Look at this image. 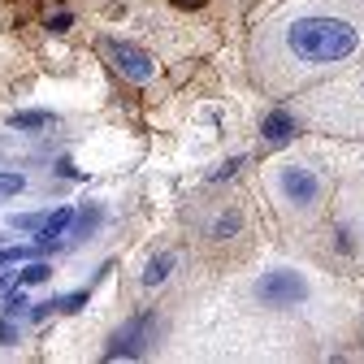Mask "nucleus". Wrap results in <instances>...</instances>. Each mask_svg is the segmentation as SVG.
<instances>
[{"instance_id":"7ed1b4c3","label":"nucleus","mask_w":364,"mask_h":364,"mask_svg":"<svg viewBox=\"0 0 364 364\" xmlns=\"http://www.w3.org/2000/svg\"><path fill=\"white\" fill-rule=\"evenodd\" d=\"M278 191L287 196V204L295 208H312L316 200H321V182H316V173L308 165H287L278 173Z\"/></svg>"},{"instance_id":"f03ea898","label":"nucleus","mask_w":364,"mask_h":364,"mask_svg":"<svg viewBox=\"0 0 364 364\" xmlns=\"http://www.w3.org/2000/svg\"><path fill=\"white\" fill-rule=\"evenodd\" d=\"M256 299L264 308H295L308 299V278L299 269H269L256 282Z\"/></svg>"},{"instance_id":"f8f14e48","label":"nucleus","mask_w":364,"mask_h":364,"mask_svg":"<svg viewBox=\"0 0 364 364\" xmlns=\"http://www.w3.org/2000/svg\"><path fill=\"white\" fill-rule=\"evenodd\" d=\"M22 260H35V247H5V252H0V269H5V264H22Z\"/></svg>"},{"instance_id":"ddd939ff","label":"nucleus","mask_w":364,"mask_h":364,"mask_svg":"<svg viewBox=\"0 0 364 364\" xmlns=\"http://www.w3.org/2000/svg\"><path fill=\"white\" fill-rule=\"evenodd\" d=\"M22 187H26L22 173H0V196H18Z\"/></svg>"},{"instance_id":"0eeeda50","label":"nucleus","mask_w":364,"mask_h":364,"mask_svg":"<svg viewBox=\"0 0 364 364\" xmlns=\"http://www.w3.org/2000/svg\"><path fill=\"white\" fill-rule=\"evenodd\" d=\"M260 134H264L269 144H287L291 134H295V117L291 113H269L264 126H260Z\"/></svg>"},{"instance_id":"20e7f679","label":"nucleus","mask_w":364,"mask_h":364,"mask_svg":"<svg viewBox=\"0 0 364 364\" xmlns=\"http://www.w3.org/2000/svg\"><path fill=\"white\" fill-rule=\"evenodd\" d=\"M105 53L113 57L117 74H126L130 82H148V78H152V70H156V61H152L144 48H130V43H117V39H109V43H105Z\"/></svg>"},{"instance_id":"a211bd4d","label":"nucleus","mask_w":364,"mask_h":364,"mask_svg":"<svg viewBox=\"0 0 364 364\" xmlns=\"http://www.w3.org/2000/svg\"><path fill=\"white\" fill-rule=\"evenodd\" d=\"M0 343H18V330L9 321H0Z\"/></svg>"},{"instance_id":"9d476101","label":"nucleus","mask_w":364,"mask_h":364,"mask_svg":"<svg viewBox=\"0 0 364 364\" xmlns=\"http://www.w3.org/2000/svg\"><path fill=\"white\" fill-rule=\"evenodd\" d=\"M53 278V269L43 264V260H31L22 273H18V287H39V282H48Z\"/></svg>"},{"instance_id":"6e6552de","label":"nucleus","mask_w":364,"mask_h":364,"mask_svg":"<svg viewBox=\"0 0 364 364\" xmlns=\"http://www.w3.org/2000/svg\"><path fill=\"white\" fill-rule=\"evenodd\" d=\"M100 217H105V208H100V204H91V208L74 213V239H87V235L100 225Z\"/></svg>"},{"instance_id":"1a4fd4ad","label":"nucleus","mask_w":364,"mask_h":364,"mask_svg":"<svg viewBox=\"0 0 364 364\" xmlns=\"http://www.w3.org/2000/svg\"><path fill=\"white\" fill-rule=\"evenodd\" d=\"M169 269H173V256H169V252L152 256V260H148V269H144V282H148V287L165 282V278H169Z\"/></svg>"},{"instance_id":"9b49d317","label":"nucleus","mask_w":364,"mask_h":364,"mask_svg":"<svg viewBox=\"0 0 364 364\" xmlns=\"http://www.w3.org/2000/svg\"><path fill=\"white\" fill-rule=\"evenodd\" d=\"M53 117L48 113H14L9 117V126H22V130H39V126H48Z\"/></svg>"},{"instance_id":"2eb2a0df","label":"nucleus","mask_w":364,"mask_h":364,"mask_svg":"<svg viewBox=\"0 0 364 364\" xmlns=\"http://www.w3.org/2000/svg\"><path fill=\"white\" fill-rule=\"evenodd\" d=\"M239 230V213H230V217H221L217 225H213V235H235Z\"/></svg>"},{"instance_id":"dca6fc26","label":"nucleus","mask_w":364,"mask_h":364,"mask_svg":"<svg viewBox=\"0 0 364 364\" xmlns=\"http://www.w3.org/2000/svg\"><path fill=\"white\" fill-rule=\"evenodd\" d=\"M48 312H57V299H43V304H35V308H31V316H35V321H43Z\"/></svg>"},{"instance_id":"f257e3e1","label":"nucleus","mask_w":364,"mask_h":364,"mask_svg":"<svg viewBox=\"0 0 364 364\" xmlns=\"http://www.w3.org/2000/svg\"><path fill=\"white\" fill-rule=\"evenodd\" d=\"M360 26L338 14H299L282 31V53L295 65H338L360 48Z\"/></svg>"},{"instance_id":"39448f33","label":"nucleus","mask_w":364,"mask_h":364,"mask_svg":"<svg viewBox=\"0 0 364 364\" xmlns=\"http://www.w3.org/2000/svg\"><path fill=\"white\" fill-rule=\"evenodd\" d=\"M152 326H156V321H152L148 312H144V316H134V321H130V326L117 334V343L109 347V360H117V355H139V351L148 347V334H152Z\"/></svg>"},{"instance_id":"aec40b11","label":"nucleus","mask_w":364,"mask_h":364,"mask_svg":"<svg viewBox=\"0 0 364 364\" xmlns=\"http://www.w3.org/2000/svg\"><path fill=\"white\" fill-rule=\"evenodd\" d=\"M173 5H182V9H200L204 0H173Z\"/></svg>"},{"instance_id":"f3484780","label":"nucleus","mask_w":364,"mask_h":364,"mask_svg":"<svg viewBox=\"0 0 364 364\" xmlns=\"http://www.w3.org/2000/svg\"><path fill=\"white\" fill-rule=\"evenodd\" d=\"M5 308H9L14 316H18V308H26V295H22V287H18V291H14V295L5 299Z\"/></svg>"},{"instance_id":"423d86ee","label":"nucleus","mask_w":364,"mask_h":364,"mask_svg":"<svg viewBox=\"0 0 364 364\" xmlns=\"http://www.w3.org/2000/svg\"><path fill=\"white\" fill-rule=\"evenodd\" d=\"M70 225H74V208H70V204H61L57 213L43 217V225H39V243H43V247H53V243L70 230Z\"/></svg>"},{"instance_id":"4468645a","label":"nucleus","mask_w":364,"mask_h":364,"mask_svg":"<svg viewBox=\"0 0 364 364\" xmlns=\"http://www.w3.org/2000/svg\"><path fill=\"white\" fill-rule=\"evenodd\" d=\"M87 304V291H74V295H65V299H57V312H78Z\"/></svg>"},{"instance_id":"6ab92c4d","label":"nucleus","mask_w":364,"mask_h":364,"mask_svg":"<svg viewBox=\"0 0 364 364\" xmlns=\"http://www.w3.org/2000/svg\"><path fill=\"white\" fill-rule=\"evenodd\" d=\"M14 278H18V273H0V295H5V291L14 287Z\"/></svg>"}]
</instances>
